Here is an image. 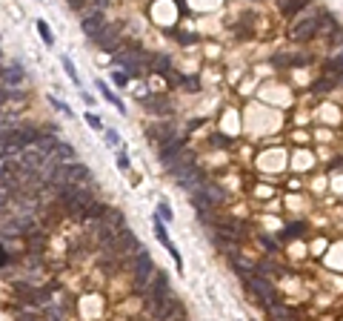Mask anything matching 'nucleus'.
I'll return each mask as SVG.
<instances>
[{
  "label": "nucleus",
  "mask_w": 343,
  "mask_h": 321,
  "mask_svg": "<svg viewBox=\"0 0 343 321\" xmlns=\"http://www.w3.org/2000/svg\"><path fill=\"white\" fill-rule=\"evenodd\" d=\"M114 84H117V86H126V84H129V75H123V72H114Z\"/></svg>",
  "instance_id": "f704fd0d"
},
{
  "label": "nucleus",
  "mask_w": 343,
  "mask_h": 321,
  "mask_svg": "<svg viewBox=\"0 0 343 321\" xmlns=\"http://www.w3.org/2000/svg\"><path fill=\"white\" fill-rule=\"evenodd\" d=\"M106 141H109V146H117V144H120V135H117L114 129H106Z\"/></svg>",
  "instance_id": "7c9ffc66"
},
{
  "label": "nucleus",
  "mask_w": 343,
  "mask_h": 321,
  "mask_svg": "<svg viewBox=\"0 0 343 321\" xmlns=\"http://www.w3.org/2000/svg\"><path fill=\"white\" fill-rule=\"evenodd\" d=\"M34 26H37V32H40V37L46 40V43H54V37H52V32H49V26H46V20H34Z\"/></svg>",
  "instance_id": "cd10ccee"
},
{
  "label": "nucleus",
  "mask_w": 343,
  "mask_h": 321,
  "mask_svg": "<svg viewBox=\"0 0 343 321\" xmlns=\"http://www.w3.org/2000/svg\"><path fill=\"white\" fill-rule=\"evenodd\" d=\"M183 86H186V89H197V81H192V78H186V81H183Z\"/></svg>",
  "instance_id": "58836bf2"
},
{
  "label": "nucleus",
  "mask_w": 343,
  "mask_h": 321,
  "mask_svg": "<svg viewBox=\"0 0 343 321\" xmlns=\"http://www.w3.org/2000/svg\"><path fill=\"white\" fill-rule=\"evenodd\" d=\"M152 270H155L152 255H149L146 250H140V253H137V258H134V287H137V290H146L149 281L155 278V275H152Z\"/></svg>",
  "instance_id": "39448f33"
},
{
  "label": "nucleus",
  "mask_w": 343,
  "mask_h": 321,
  "mask_svg": "<svg viewBox=\"0 0 343 321\" xmlns=\"http://www.w3.org/2000/svg\"><path fill=\"white\" fill-rule=\"evenodd\" d=\"M106 26H109V23L103 20V15H100V12H98V15H89L86 20H83V32L89 34V37H98Z\"/></svg>",
  "instance_id": "f8f14e48"
},
{
  "label": "nucleus",
  "mask_w": 343,
  "mask_h": 321,
  "mask_svg": "<svg viewBox=\"0 0 343 321\" xmlns=\"http://www.w3.org/2000/svg\"><path fill=\"white\" fill-rule=\"evenodd\" d=\"M306 6H309V0H280V15L292 17V15H297L300 9H306Z\"/></svg>",
  "instance_id": "6ab92c4d"
},
{
  "label": "nucleus",
  "mask_w": 343,
  "mask_h": 321,
  "mask_svg": "<svg viewBox=\"0 0 343 321\" xmlns=\"http://www.w3.org/2000/svg\"><path fill=\"white\" fill-rule=\"evenodd\" d=\"M95 6H98V9H106V6H109V0H95Z\"/></svg>",
  "instance_id": "ea45409f"
},
{
  "label": "nucleus",
  "mask_w": 343,
  "mask_h": 321,
  "mask_svg": "<svg viewBox=\"0 0 343 321\" xmlns=\"http://www.w3.org/2000/svg\"><path fill=\"white\" fill-rule=\"evenodd\" d=\"M98 89H100V92H103V98H106V101H109V103H114L117 109H123V103H120V101H117V98H114V92H109V86L103 84V81H98Z\"/></svg>",
  "instance_id": "bb28decb"
},
{
  "label": "nucleus",
  "mask_w": 343,
  "mask_h": 321,
  "mask_svg": "<svg viewBox=\"0 0 343 321\" xmlns=\"http://www.w3.org/2000/svg\"><path fill=\"white\" fill-rule=\"evenodd\" d=\"M83 3H86V0H72V6H83Z\"/></svg>",
  "instance_id": "37998d69"
},
{
  "label": "nucleus",
  "mask_w": 343,
  "mask_h": 321,
  "mask_svg": "<svg viewBox=\"0 0 343 321\" xmlns=\"http://www.w3.org/2000/svg\"><path fill=\"white\" fill-rule=\"evenodd\" d=\"M172 316H183V307H180V301H178V295H175V292H169V295H166V301L160 304V310L155 313V319L169 321Z\"/></svg>",
  "instance_id": "6e6552de"
},
{
  "label": "nucleus",
  "mask_w": 343,
  "mask_h": 321,
  "mask_svg": "<svg viewBox=\"0 0 343 321\" xmlns=\"http://www.w3.org/2000/svg\"><path fill=\"white\" fill-rule=\"evenodd\" d=\"M155 235H158V241H160V244H163L166 250L172 253V258L178 261V267H180V253H178V247H175V244L169 241V235H166V227H163V218H160V215L155 218Z\"/></svg>",
  "instance_id": "9b49d317"
},
{
  "label": "nucleus",
  "mask_w": 343,
  "mask_h": 321,
  "mask_svg": "<svg viewBox=\"0 0 343 321\" xmlns=\"http://www.w3.org/2000/svg\"><path fill=\"white\" fill-rule=\"evenodd\" d=\"M52 103H54V106H57V109H60L63 115H72V109H69V106H66L63 101H57V98H52Z\"/></svg>",
  "instance_id": "e433bc0d"
},
{
  "label": "nucleus",
  "mask_w": 343,
  "mask_h": 321,
  "mask_svg": "<svg viewBox=\"0 0 343 321\" xmlns=\"http://www.w3.org/2000/svg\"><path fill=\"white\" fill-rule=\"evenodd\" d=\"M178 181H180V186H186V189H192V192H195V189L203 186V175L192 167V169H186L183 175H178Z\"/></svg>",
  "instance_id": "2eb2a0df"
},
{
  "label": "nucleus",
  "mask_w": 343,
  "mask_h": 321,
  "mask_svg": "<svg viewBox=\"0 0 343 321\" xmlns=\"http://www.w3.org/2000/svg\"><path fill=\"white\" fill-rule=\"evenodd\" d=\"M114 60H117L120 66H126L132 75H137V72L143 69V63H146V55H143L140 49H126V52H117Z\"/></svg>",
  "instance_id": "0eeeda50"
},
{
  "label": "nucleus",
  "mask_w": 343,
  "mask_h": 321,
  "mask_svg": "<svg viewBox=\"0 0 343 321\" xmlns=\"http://www.w3.org/2000/svg\"><path fill=\"white\" fill-rule=\"evenodd\" d=\"M86 120H89V126H95V129H103V123H100L98 115H92V112H89V115H86Z\"/></svg>",
  "instance_id": "72a5a7b5"
},
{
  "label": "nucleus",
  "mask_w": 343,
  "mask_h": 321,
  "mask_svg": "<svg viewBox=\"0 0 343 321\" xmlns=\"http://www.w3.org/2000/svg\"><path fill=\"white\" fill-rule=\"evenodd\" d=\"M6 264V253H3V247H0V267Z\"/></svg>",
  "instance_id": "a19ab883"
},
{
  "label": "nucleus",
  "mask_w": 343,
  "mask_h": 321,
  "mask_svg": "<svg viewBox=\"0 0 343 321\" xmlns=\"http://www.w3.org/2000/svg\"><path fill=\"white\" fill-rule=\"evenodd\" d=\"M169 69H172V60H169L166 55H155V58H152V72H158V75H169V78H172V72H169Z\"/></svg>",
  "instance_id": "412c9836"
},
{
  "label": "nucleus",
  "mask_w": 343,
  "mask_h": 321,
  "mask_svg": "<svg viewBox=\"0 0 343 321\" xmlns=\"http://www.w3.org/2000/svg\"><path fill=\"white\" fill-rule=\"evenodd\" d=\"M329 29L335 32V29H338V20L329 17V15H320V32H329Z\"/></svg>",
  "instance_id": "c85d7f7f"
},
{
  "label": "nucleus",
  "mask_w": 343,
  "mask_h": 321,
  "mask_svg": "<svg viewBox=\"0 0 343 321\" xmlns=\"http://www.w3.org/2000/svg\"><path fill=\"white\" fill-rule=\"evenodd\" d=\"M117 167L123 169V172L129 169V155H126V152H120V155H117Z\"/></svg>",
  "instance_id": "473e14b6"
},
{
  "label": "nucleus",
  "mask_w": 343,
  "mask_h": 321,
  "mask_svg": "<svg viewBox=\"0 0 343 321\" xmlns=\"http://www.w3.org/2000/svg\"><path fill=\"white\" fill-rule=\"evenodd\" d=\"M23 81V72L17 66H12V69H3V84H20Z\"/></svg>",
  "instance_id": "5701e85b"
},
{
  "label": "nucleus",
  "mask_w": 343,
  "mask_h": 321,
  "mask_svg": "<svg viewBox=\"0 0 343 321\" xmlns=\"http://www.w3.org/2000/svg\"><path fill=\"white\" fill-rule=\"evenodd\" d=\"M49 161H54V164H57V161H60V164H72V161H75V149H72L69 144H60V141H57V146H54V152L49 155Z\"/></svg>",
  "instance_id": "f3484780"
},
{
  "label": "nucleus",
  "mask_w": 343,
  "mask_h": 321,
  "mask_svg": "<svg viewBox=\"0 0 343 321\" xmlns=\"http://www.w3.org/2000/svg\"><path fill=\"white\" fill-rule=\"evenodd\" d=\"M143 103H146L152 112H158V115H166V112H169V103H166L163 98H143Z\"/></svg>",
  "instance_id": "4be33fe9"
},
{
  "label": "nucleus",
  "mask_w": 343,
  "mask_h": 321,
  "mask_svg": "<svg viewBox=\"0 0 343 321\" xmlns=\"http://www.w3.org/2000/svg\"><path fill=\"white\" fill-rule=\"evenodd\" d=\"M212 144H214V146H229L226 135H214V138H212Z\"/></svg>",
  "instance_id": "4c0bfd02"
},
{
  "label": "nucleus",
  "mask_w": 343,
  "mask_h": 321,
  "mask_svg": "<svg viewBox=\"0 0 343 321\" xmlns=\"http://www.w3.org/2000/svg\"><path fill=\"white\" fill-rule=\"evenodd\" d=\"M240 278L246 281V287L252 290V295H255V301H263L266 307L278 304V292H275V287L266 281V278H261V275H255V270H240Z\"/></svg>",
  "instance_id": "f03ea898"
},
{
  "label": "nucleus",
  "mask_w": 343,
  "mask_h": 321,
  "mask_svg": "<svg viewBox=\"0 0 343 321\" xmlns=\"http://www.w3.org/2000/svg\"><path fill=\"white\" fill-rule=\"evenodd\" d=\"M9 195H12V189H9V186H6L3 181H0V206H3V204L9 201Z\"/></svg>",
  "instance_id": "c756f323"
},
{
  "label": "nucleus",
  "mask_w": 343,
  "mask_h": 321,
  "mask_svg": "<svg viewBox=\"0 0 343 321\" xmlns=\"http://www.w3.org/2000/svg\"><path fill=\"white\" fill-rule=\"evenodd\" d=\"M269 316H272V321H300V316L294 310H289V307L280 304V301L269 307Z\"/></svg>",
  "instance_id": "dca6fc26"
},
{
  "label": "nucleus",
  "mask_w": 343,
  "mask_h": 321,
  "mask_svg": "<svg viewBox=\"0 0 343 321\" xmlns=\"http://www.w3.org/2000/svg\"><path fill=\"white\" fill-rule=\"evenodd\" d=\"M46 164H49V155L43 152L37 144H34V146H26V149H23V155H20V167L29 169V172H43V169H46Z\"/></svg>",
  "instance_id": "423d86ee"
},
{
  "label": "nucleus",
  "mask_w": 343,
  "mask_h": 321,
  "mask_svg": "<svg viewBox=\"0 0 343 321\" xmlns=\"http://www.w3.org/2000/svg\"><path fill=\"white\" fill-rule=\"evenodd\" d=\"M60 60H63V69H66V75H69V78H72V84H78L80 86V75H78V69H75V63H72V60H69V58H60Z\"/></svg>",
  "instance_id": "b1692460"
},
{
  "label": "nucleus",
  "mask_w": 343,
  "mask_h": 321,
  "mask_svg": "<svg viewBox=\"0 0 343 321\" xmlns=\"http://www.w3.org/2000/svg\"><path fill=\"white\" fill-rule=\"evenodd\" d=\"M117 34H120V23H109V26H106V29L95 37V40H98L103 49H112L114 43H117Z\"/></svg>",
  "instance_id": "ddd939ff"
},
{
  "label": "nucleus",
  "mask_w": 343,
  "mask_h": 321,
  "mask_svg": "<svg viewBox=\"0 0 343 321\" xmlns=\"http://www.w3.org/2000/svg\"><path fill=\"white\" fill-rule=\"evenodd\" d=\"M89 181H92V175L83 164H57L49 175V184L54 189H60V186H89Z\"/></svg>",
  "instance_id": "f257e3e1"
},
{
  "label": "nucleus",
  "mask_w": 343,
  "mask_h": 321,
  "mask_svg": "<svg viewBox=\"0 0 343 321\" xmlns=\"http://www.w3.org/2000/svg\"><path fill=\"white\" fill-rule=\"evenodd\" d=\"M172 290H169V275L166 272H155V278L149 281V313L155 316L160 304L166 301V295H169Z\"/></svg>",
  "instance_id": "7ed1b4c3"
},
{
  "label": "nucleus",
  "mask_w": 343,
  "mask_h": 321,
  "mask_svg": "<svg viewBox=\"0 0 343 321\" xmlns=\"http://www.w3.org/2000/svg\"><path fill=\"white\" fill-rule=\"evenodd\" d=\"M195 167V152H189V149H183V152H178L175 158H172V164H169V169H172V175L178 178V175H183L186 169Z\"/></svg>",
  "instance_id": "9d476101"
},
{
  "label": "nucleus",
  "mask_w": 343,
  "mask_h": 321,
  "mask_svg": "<svg viewBox=\"0 0 343 321\" xmlns=\"http://www.w3.org/2000/svg\"><path fill=\"white\" fill-rule=\"evenodd\" d=\"M3 103H6V92H3V89H0V106H3Z\"/></svg>",
  "instance_id": "79ce46f5"
},
{
  "label": "nucleus",
  "mask_w": 343,
  "mask_h": 321,
  "mask_svg": "<svg viewBox=\"0 0 343 321\" xmlns=\"http://www.w3.org/2000/svg\"><path fill=\"white\" fill-rule=\"evenodd\" d=\"M214 230H217L214 238H229V241H240V238L246 235L243 224H237V221H223V224H217Z\"/></svg>",
  "instance_id": "1a4fd4ad"
},
{
  "label": "nucleus",
  "mask_w": 343,
  "mask_h": 321,
  "mask_svg": "<svg viewBox=\"0 0 343 321\" xmlns=\"http://www.w3.org/2000/svg\"><path fill=\"white\" fill-rule=\"evenodd\" d=\"M317 32H320V15H309V17H300L297 23H292L289 37H292V40H297V43H303V40L315 37Z\"/></svg>",
  "instance_id": "20e7f679"
},
{
  "label": "nucleus",
  "mask_w": 343,
  "mask_h": 321,
  "mask_svg": "<svg viewBox=\"0 0 343 321\" xmlns=\"http://www.w3.org/2000/svg\"><path fill=\"white\" fill-rule=\"evenodd\" d=\"M258 241H261V244H263V247H266V250H269V253H275V241H272V238L261 235V238H258Z\"/></svg>",
  "instance_id": "c9c22d12"
},
{
  "label": "nucleus",
  "mask_w": 343,
  "mask_h": 321,
  "mask_svg": "<svg viewBox=\"0 0 343 321\" xmlns=\"http://www.w3.org/2000/svg\"><path fill=\"white\" fill-rule=\"evenodd\" d=\"M275 63L278 66H306L309 63V55H278Z\"/></svg>",
  "instance_id": "a211bd4d"
},
{
  "label": "nucleus",
  "mask_w": 343,
  "mask_h": 321,
  "mask_svg": "<svg viewBox=\"0 0 343 321\" xmlns=\"http://www.w3.org/2000/svg\"><path fill=\"white\" fill-rule=\"evenodd\" d=\"M200 189H203V192H206V195H209V198H212L214 204L223 201V189H220V186H214V184H203Z\"/></svg>",
  "instance_id": "393cba45"
},
{
  "label": "nucleus",
  "mask_w": 343,
  "mask_h": 321,
  "mask_svg": "<svg viewBox=\"0 0 343 321\" xmlns=\"http://www.w3.org/2000/svg\"><path fill=\"white\" fill-rule=\"evenodd\" d=\"M180 149H183V138H169L163 146H160V161L169 167V164H172V158H175Z\"/></svg>",
  "instance_id": "4468645a"
},
{
  "label": "nucleus",
  "mask_w": 343,
  "mask_h": 321,
  "mask_svg": "<svg viewBox=\"0 0 343 321\" xmlns=\"http://www.w3.org/2000/svg\"><path fill=\"white\" fill-rule=\"evenodd\" d=\"M300 233H303V224H289V227L280 233V238H283V241H292V238H297Z\"/></svg>",
  "instance_id": "a878e982"
},
{
  "label": "nucleus",
  "mask_w": 343,
  "mask_h": 321,
  "mask_svg": "<svg viewBox=\"0 0 343 321\" xmlns=\"http://www.w3.org/2000/svg\"><path fill=\"white\" fill-rule=\"evenodd\" d=\"M158 215H160L163 221H172V209H169L166 204H160V206H158Z\"/></svg>",
  "instance_id": "2f4dec72"
},
{
  "label": "nucleus",
  "mask_w": 343,
  "mask_h": 321,
  "mask_svg": "<svg viewBox=\"0 0 343 321\" xmlns=\"http://www.w3.org/2000/svg\"><path fill=\"white\" fill-rule=\"evenodd\" d=\"M192 204H195L200 212H209V209L214 206V201L206 195V192H203V189H195V192H192Z\"/></svg>",
  "instance_id": "aec40b11"
}]
</instances>
